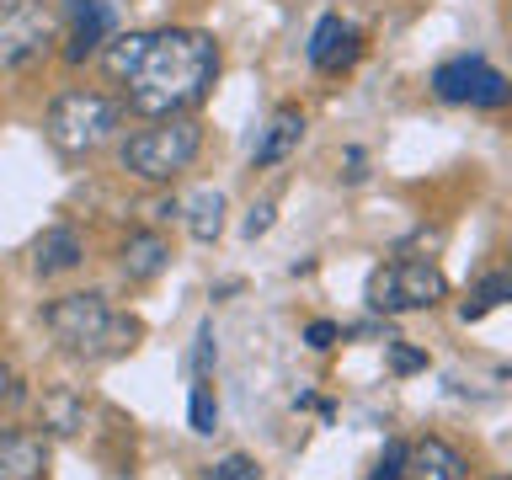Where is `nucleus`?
Instances as JSON below:
<instances>
[{"instance_id": "f257e3e1", "label": "nucleus", "mask_w": 512, "mask_h": 480, "mask_svg": "<svg viewBox=\"0 0 512 480\" xmlns=\"http://www.w3.org/2000/svg\"><path fill=\"white\" fill-rule=\"evenodd\" d=\"M219 80V43L198 27H166L150 32L144 59L134 64L128 86V107L144 118H182L214 91Z\"/></svg>"}, {"instance_id": "f03ea898", "label": "nucleus", "mask_w": 512, "mask_h": 480, "mask_svg": "<svg viewBox=\"0 0 512 480\" xmlns=\"http://www.w3.org/2000/svg\"><path fill=\"white\" fill-rule=\"evenodd\" d=\"M43 326L70 358H86V363L123 358V352L139 342V320L118 315L102 294H64V299H54L43 310Z\"/></svg>"}, {"instance_id": "7ed1b4c3", "label": "nucleus", "mask_w": 512, "mask_h": 480, "mask_svg": "<svg viewBox=\"0 0 512 480\" xmlns=\"http://www.w3.org/2000/svg\"><path fill=\"white\" fill-rule=\"evenodd\" d=\"M203 150V128L187 118H155V128H139L134 139L123 144V171L139 176V182H171L182 176Z\"/></svg>"}, {"instance_id": "20e7f679", "label": "nucleus", "mask_w": 512, "mask_h": 480, "mask_svg": "<svg viewBox=\"0 0 512 480\" xmlns=\"http://www.w3.org/2000/svg\"><path fill=\"white\" fill-rule=\"evenodd\" d=\"M123 107L102 91H64L54 107H48V144L64 155H91L118 134Z\"/></svg>"}, {"instance_id": "39448f33", "label": "nucleus", "mask_w": 512, "mask_h": 480, "mask_svg": "<svg viewBox=\"0 0 512 480\" xmlns=\"http://www.w3.org/2000/svg\"><path fill=\"white\" fill-rule=\"evenodd\" d=\"M368 310L379 315H411V310H432V304L448 299V278L432 262H411V256H400V262H384L374 278H368Z\"/></svg>"}, {"instance_id": "423d86ee", "label": "nucleus", "mask_w": 512, "mask_h": 480, "mask_svg": "<svg viewBox=\"0 0 512 480\" xmlns=\"http://www.w3.org/2000/svg\"><path fill=\"white\" fill-rule=\"evenodd\" d=\"M59 22L43 0H6L0 6V70H32L48 59Z\"/></svg>"}, {"instance_id": "0eeeda50", "label": "nucleus", "mask_w": 512, "mask_h": 480, "mask_svg": "<svg viewBox=\"0 0 512 480\" xmlns=\"http://www.w3.org/2000/svg\"><path fill=\"white\" fill-rule=\"evenodd\" d=\"M432 96L438 102H454V107H502L507 102V75L491 70L480 54H459V59H443L432 70Z\"/></svg>"}, {"instance_id": "6e6552de", "label": "nucleus", "mask_w": 512, "mask_h": 480, "mask_svg": "<svg viewBox=\"0 0 512 480\" xmlns=\"http://www.w3.org/2000/svg\"><path fill=\"white\" fill-rule=\"evenodd\" d=\"M64 22H70V38H64V59L86 64L91 54H102V43L112 38L118 16H112L107 0H64Z\"/></svg>"}, {"instance_id": "1a4fd4ad", "label": "nucleus", "mask_w": 512, "mask_h": 480, "mask_svg": "<svg viewBox=\"0 0 512 480\" xmlns=\"http://www.w3.org/2000/svg\"><path fill=\"white\" fill-rule=\"evenodd\" d=\"M0 480H48V438L27 427L0 432Z\"/></svg>"}, {"instance_id": "9d476101", "label": "nucleus", "mask_w": 512, "mask_h": 480, "mask_svg": "<svg viewBox=\"0 0 512 480\" xmlns=\"http://www.w3.org/2000/svg\"><path fill=\"white\" fill-rule=\"evenodd\" d=\"M358 54H363V38H358V32H352L342 16H320L315 32H310V64H315V70L336 75V70H347Z\"/></svg>"}, {"instance_id": "9b49d317", "label": "nucleus", "mask_w": 512, "mask_h": 480, "mask_svg": "<svg viewBox=\"0 0 512 480\" xmlns=\"http://www.w3.org/2000/svg\"><path fill=\"white\" fill-rule=\"evenodd\" d=\"M400 480H464V454L443 438H422L400 459Z\"/></svg>"}, {"instance_id": "f8f14e48", "label": "nucleus", "mask_w": 512, "mask_h": 480, "mask_svg": "<svg viewBox=\"0 0 512 480\" xmlns=\"http://www.w3.org/2000/svg\"><path fill=\"white\" fill-rule=\"evenodd\" d=\"M299 139H304V112L299 107H278L272 123L262 128V139H256L251 166H278V160H288L299 150Z\"/></svg>"}, {"instance_id": "ddd939ff", "label": "nucleus", "mask_w": 512, "mask_h": 480, "mask_svg": "<svg viewBox=\"0 0 512 480\" xmlns=\"http://www.w3.org/2000/svg\"><path fill=\"white\" fill-rule=\"evenodd\" d=\"M80 262H86V246H80L75 230H64V224H54V230L38 235V246H32V267H38V278H59V272H75Z\"/></svg>"}, {"instance_id": "4468645a", "label": "nucleus", "mask_w": 512, "mask_h": 480, "mask_svg": "<svg viewBox=\"0 0 512 480\" xmlns=\"http://www.w3.org/2000/svg\"><path fill=\"white\" fill-rule=\"evenodd\" d=\"M171 267V246H166V235H155V230H134L123 240V272H128V283H150L160 278V272Z\"/></svg>"}, {"instance_id": "2eb2a0df", "label": "nucleus", "mask_w": 512, "mask_h": 480, "mask_svg": "<svg viewBox=\"0 0 512 480\" xmlns=\"http://www.w3.org/2000/svg\"><path fill=\"white\" fill-rule=\"evenodd\" d=\"M38 416H43V427L54 432V438H80L86 432V395H75L70 384H54V390L43 395V406H38Z\"/></svg>"}, {"instance_id": "dca6fc26", "label": "nucleus", "mask_w": 512, "mask_h": 480, "mask_svg": "<svg viewBox=\"0 0 512 480\" xmlns=\"http://www.w3.org/2000/svg\"><path fill=\"white\" fill-rule=\"evenodd\" d=\"M219 230H224V192L203 187L198 198L187 203V235H192V240H203V246H214Z\"/></svg>"}, {"instance_id": "f3484780", "label": "nucleus", "mask_w": 512, "mask_h": 480, "mask_svg": "<svg viewBox=\"0 0 512 480\" xmlns=\"http://www.w3.org/2000/svg\"><path fill=\"white\" fill-rule=\"evenodd\" d=\"M144 43H150V32H123V38H112V48H107V75L118 80V86L134 75V64L144 59Z\"/></svg>"}, {"instance_id": "a211bd4d", "label": "nucleus", "mask_w": 512, "mask_h": 480, "mask_svg": "<svg viewBox=\"0 0 512 480\" xmlns=\"http://www.w3.org/2000/svg\"><path fill=\"white\" fill-rule=\"evenodd\" d=\"M187 422H192V432H198V438H208V432H219V400H214V384H208V379L192 384Z\"/></svg>"}, {"instance_id": "6ab92c4d", "label": "nucleus", "mask_w": 512, "mask_h": 480, "mask_svg": "<svg viewBox=\"0 0 512 480\" xmlns=\"http://www.w3.org/2000/svg\"><path fill=\"white\" fill-rule=\"evenodd\" d=\"M507 294H512V278H507V272H491V278H486V283H480L475 294H470V304H464L459 315H464V320H480V315H491V310H496V304H502Z\"/></svg>"}, {"instance_id": "aec40b11", "label": "nucleus", "mask_w": 512, "mask_h": 480, "mask_svg": "<svg viewBox=\"0 0 512 480\" xmlns=\"http://www.w3.org/2000/svg\"><path fill=\"white\" fill-rule=\"evenodd\" d=\"M203 480H262V470H256V459L246 454H224L219 464H208Z\"/></svg>"}, {"instance_id": "412c9836", "label": "nucleus", "mask_w": 512, "mask_h": 480, "mask_svg": "<svg viewBox=\"0 0 512 480\" xmlns=\"http://www.w3.org/2000/svg\"><path fill=\"white\" fill-rule=\"evenodd\" d=\"M214 358H219V352H214V326L203 320V326H198V342H192V379H208V374H214Z\"/></svg>"}, {"instance_id": "4be33fe9", "label": "nucleus", "mask_w": 512, "mask_h": 480, "mask_svg": "<svg viewBox=\"0 0 512 480\" xmlns=\"http://www.w3.org/2000/svg\"><path fill=\"white\" fill-rule=\"evenodd\" d=\"M272 214H278V203H272V198H262V203H251V214H246V224H240V230H246V240H256V235H267V230H272Z\"/></svg>"}, {"instance_id": "5701e85b", "label": "nucleus", "mask_w": 512, "mask_h": 480, "mask_svg": "<svg viewBox=\"0 0 512 480\" xmlns=\"http://www.w3.org/2000/svg\"><path fill=\"white\" fill-rule=\"evenodd\" d=\"M390 363H395V374H416V368H427V358L416 347H406L400 336H390Z\"/></svg>"}, {"instance_id": "b1692460", "label": "nucleus", "mask_w": 512, "mask_h": 480, "mask_svg": "<svg viewBox=\"0 0 512 480\" xmlns=\"http://www.w3.org/2000/svg\"><path fill=\"white\" fill-rule=\"evenodd\" d=\"M400 459H406V443H390V448H384V459H379V470L368 480H400Z\"/></svg>"}, {"instance_id": "393cba45", "label": "nucleus", "mask_w": 512, "mask_h": 480, "mask_svg": "<svg viewBox=\"0 0 512 480\" xmlns=\"http://www.w3.org/2000/svg\"><path fill=\"white\" fill-rule=\"evenodd\" d=\"M336 336H342V326H331V320H315V326L304 331V342H310L315 352H326V347L336 342Z\"/></svg>"}, {"instance_id": "a878e982", "label": "nucleus", "mask_w": 512, "mask_h": 480, "mask_svg": "<svg viewBox=\"0 0 512 480\" xmlns=\"http://www.w3.org/2000/svg\"><path fill=\"white\" fill-rule=\"evenodd\" d=\"M22 395V374H16L11 358H0V400H16Z\"/></svg>"}, {"instance_id": "bb28decb", "label": "nucleus", "mask_w": 512, "mask_h": 480, "mask_svg": "<svg viewBox=\"0 0 512 480\" xmlns=\"http://www.w3.org/2000/svg\"><path fill=\"white\" fill-rule=\"evenodd\" d=\"M347 182H363V150H347Z\"/></svg>"}, {"instance_id": "cd10ccee", "label": "nucleus", "mask_w": 512, "mask_h": 480, "mask_svg": "<svg viewBox=\"0 0 512 480\" xmlns=\"http://www.w3.org/2000/svg\"><path fill=\"white\" fill-rule=\"evenodd\" d=\"M502 480H507V475H502Z\"/></svg>"}]
</instances>
